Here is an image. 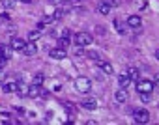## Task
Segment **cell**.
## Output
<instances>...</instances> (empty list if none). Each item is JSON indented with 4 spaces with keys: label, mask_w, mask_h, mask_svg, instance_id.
<instances>
[{
    "label": "cell",
    "mask_w": 159,
    "mask_h": 125,
    "mask_svg": "<svg viewBox=\"0 0 159 125\" xmlns=\"http://www.w3.org/2000/svg\"><path fill=\"white\" fill-rule=\"evenodd\" d=\"M86 58L98 62V60H99V52H98V50H86Z\"/></svg>",
    "instance_id": "cell-22"
},
{
    "label": "cell",
    "mask_w": 159,
    "mask_h": 125,
    "mask_svg": "<svg viewBox=\"0 0 159 125\" xmlns=\"http://www.w3.org/2000/svg\"><path fill=\"white\" fill-rule=\"evenodd\" d=\"M118 82H120V88H129L131 79H129V75H127V73H122V75L118 77Z\"/></svg>",
    "instance_id": "cell-16"
},
{
    "label": "cell",
    "mask_w": 159,
    "mask_h": 125,
    "mask_svg": "<svg viewBox=\"0 0 159 125\" xmlns=\"http://www.w3.org/2000/svg\"><path fill=\"white\" fill-rule=\"evenodd\" d=\"M92 41H94V37H92V34H88V32H79V34H75V43H77V47H88Z\"/></svg>",
    "instance_id": "cell-2"
},
{
    "label": "cell",
    "mask_w": 159,
    "mask_h": 125,
    "mask_svg": "<svg viewBox=\"0 0 159 125\" xmlns=\"http://www.w3.org/2000/svg\"><path fill=\"white\" fill-rule=\"evenodd\" d=\"M114 28H116L120 34H125V32H127V24H125V23H122L120 19H116V21H114Z\"/></svg>",
    "instance_id": "cell-19"
},
{
    "label": "cell",
    "mask_w": 159,
    "mask_h": 125,
    "mask_svg": "<svg viewBox=\"0 0 159 125\" xmlns=\"http://www.w3.org/2000/svg\"><path fill=\"white\" fill-rule=\"evenodd\" d=\"M153 88H157L159 90V73L155 75V79H153Z\"/></svg>",
    "instance_id": "cell-29"
},
{
    "label": "cell",
    "mask_w": 159,
    "mask_h": 125,
    "mask_svg": "<svg viewBox=\"0 0 159 125\" xmlns=\"http://www.w3.org/2000/svg\"><path fill=\"white\" fill-rule=\"evenodd\" d=\"M26 92H28V86H26L25 82H17V90H15V93H19L21 97H26Z\"/></svg>",
    "instance_id": "cell-18"
},
{
    "label": "cell",
    "mask_w": 159,
    "mask_h": 125,
    "mask_svg": "<svg viewBox=\"0 0 159 125\" xmlns=\"http://www.w3.org/2000/svg\"><path fill=\"white\" fill-rule=\"evenodd\" d=\"M127 97H129V95H127V90H125V88H120V90L114 93V101H116V103H120V105H122V103H125V101H127Z\"/></svg>",
    "instance_id": "cell-12"
},
{
    "label": "cell",
    "mask_w": 159,
    "mask_h": 125,
    "mask_svg": "<svg viewBox=\"0 0 159 125\" xmlns=\"http://www.w3.org/2000/svg\"><path fill=\"white\" fill-rule=\"evenodd\" d=\"M21 52H23V54H25V56H34V54H36V52H38V47H36V45H34V43H30V41H28V43H26V45H25V49H23V50H21Z\"/></svg>",
    "instance_id": "cell-13"
},
{
    "label": "cell",
    "mask_w": 159,
    "mask_h": 125,
    "mask_svg": "<svg viewBox=\"0 0 159 125\" xmlns=\"http://www.w3.org/2000/svg\"><path fill=\"white\" fill-rule=\"evenodd\" d=\"M2 90H4V93H15V90H17V80H4V82H2Z\"/></svg>",
    "instance_id": "cell-9"
},
{
    "label": "cell",
    "mask_w": 159,
    "mask_h": 125,
    "mask_svg": "<svg viewBox=\"0 0 159 125\" xmlns=\"http://www.w3.org/2000/svg\"><path fill=\"white\" fill-rule=\"evenodd\" d=\"M2 6L6 10H13L15 8V0H2Z\"/></svg>",
    "instance_id": "cell-24"
},
{
    "label": "cell",
    "mask_w": 159,
    "mask_h": 125,
    "mask_svg": "<svg viewBox=\"0 0 159 125\" xmlns=\"http://www.w3.org/2000/svg\"><path fill=\"white\" fill-rule=\"evenodd\" d=\"M25 45H26V41H25V39H21V37H13V39H11V43H10V47H11L13 50H19V52L25 49Z\"/></svg>",
    "instance_id": "cell-11"
},
{
    "label": "cell",
    "mask_w": 159,
    "mask_h": 125,
    "mask_svg": "<svg viewBox=\"0 0 159 125\" xmlns=\"http://www.w3.org/2000/svg\"><path fill=\"white\" fill-rule=\"evenodd\" d=\"M96 28H98V30H96L98 34H105V28H103V26H96Z\"/></svg>",
    "instance_id": "cell-31"
},
{
    "label": "cell",
    "mask_w": 159,
    "mask_h": 125,
    "mask_svg": "<svg viewBox=\"0 0 159 125\" xmlns=\"http://www.w3.org/2000/svg\"><path fill=\"white\" fill-rule=\"evenodd\" d=\"M125 24H127V28L139 30V28L142 26V21H140V17H139V15H129V17H127V21H125Z\"/></svg>",
    "instance_id": "cell-6"
},
{
    "label": "cell",
    "mask_w": 159,
    "mask_h": 125,
    "mask_svg": "<svg viewBox=\"0 0 159 125\" xmlns=\"http://www.w3.org/2000/svg\"><path fill=\"white\" fill-rule=\"evenodd\" d=\"M81 106L86 108V110H96V108L99 106V101H98L96 97H88V99H84V101L81 103Z\"/></svg>",
    "instance_id": "cell-7"
},
{
    "label": "cell",
    "mask_w": 159,
    "mask_h": 125,
    "mask_svg": "<svg viewBox=\"0 0 159 125\" xmlns=\"http://www.w3.org/2000/svg\"><path fill=\"white\" fill-rule=\"evenodd\" d=\"M41 95V86L39 84H30L28 86V92H26V97H30V99H34V97H39Z\"/></svg>",
    "instance_id": "cell-8"
},
{
    "label": "cell",
    "mask_w": 159,
    "mask_h": 125,
    "mask_svg": "<svg viewBox=\"0 0 159 125\" xmlns=\"http://www.w3.org/2000/svg\"><path fill=\"white\" fill-rule=\"evenodd\" d=\"M49 2H52V4H56V2H60V0H49Z\"/></svg>",
    "instance_id": "cell-35"
},
{
    "label": "cell",
    "mask_w": 159,
    "mask_h": 125,
    "mask_svg": "<svg viewBox=\"0 0 159 125\" xmlns=\"http://www.w3.org/2000/svg\"><path fill=\"white\" fill-rule=\"evenodd\" d=\"M155 58H157V60H159V49H157V50H155Z\"/></svg>",
    "instance_id": "cell-34"
},
{
    "label": "cell",
    "mask_w": 159,
    "mask_h": 125,
    "mask_svg": "<svg viewBox=\"0 0 159 125\" xmlns=\"http://www.w3.org/2000/svg\"><path fill=\"white\" fill-rule=\"evenodd\" d=\"M51 58H54V60H64L66 56H67V52H66V49H60V47H56V49H51Z\"/></svg>",
    "instance_id": "cell-10"
},
{
    "label": "cell",
    "mask_w": 159,
    "mask_h": 125,
    "mask_svg": "<svg viewBox=\"0 0 159 125\" xmlns=\"http://www.w3.org/2000/svg\"><path fill=\"white\" fill-rule=\"evenodd\" d=\"M62 37H71V32H69V30H64V36H62Z\"/></svg>",
    "instance_id": "cell-32"
},
{
    "label": "cell",
    "mask_w": 159,
    "mask_h": 125,
    "mask_svg": "<svg viewBox=\"0 0 159 125\" xmlns=\"http://www.w3.org/2000/svg\"><path fill=\"white\" fill-rule=\"evenodd\" d=\"M4 80H6V73L0 69V86H2V82H4Z\"/></svg>",
    "instance_id": "cell-30"
},
{
    "label": "cell",
    "mask_w": 159,
    "mask_h": 125,
    "mask_svg": "<svg viewBox=\"0 0 159 125\" xmlns=\"http://www.w3.org/2000/svg\"><path fill=\"white\" fill-rule=\"evenodd\" d=\"M127 75H129V79H131V82H133V80H139V69H135V67H131V69H127Z\"/></svg>",
    "instance_id": "cell-21"
},
{
    "label": "cell",
    "mask_w": 159,
    "mask_h": 125,
    "mask_svg": "<svg viewBox=\"0 0 159 125\" xmlns=\"http://www.w3.org/2000/svg\"><path fill=\"white\" fill-rule=\"evenodd\" d=\"M98 66H99V69H101V71H105L107 75H111V73H114V69H112V66L109 64V62H103L101 58L98 60Z\"/></svg>",
    "instance_id": "cell-14"
},
{
    "label": "cell",
    "mask_w": 159,
    "mask_h": 125,
    "mask_svg": "<svg viewBox=\"0 0 159 125\" xmlns=\"http://www.w3.org/2000/svg\"><path fill=\"white\" fill-rule=\"evenodd\" d=\"M39 37H41V30H39V28H36V30H30V32H28V41H30V43H36Z\"/></svg>",
    "instance_id": "cell-17"
},
{
    "label": "cell",
    "mask_w": 159,
    "mask_h": 125,
    "mask_svg": "<svg viewBox=\"0 0 159 125\" xmlns=\"http://www.w3.org/2000/svg\"><path fill=\"white\" fill-rule=\"evenodd\" d=\"M69 43H71L69 37H60V39H58V47H60V49H67Z\"/></svg>",
    "instance_id": "cell-20"
},
{
    "label": "cell",
    "mask_w": 159,
    "mask_h": 125,
    "mask_svg": "<svg viewBox=\"0 0 159 125\" xmlns=\"http://www.w3.org/2000/svg\"><path fill=\"white\" fill-rule=\"evenodd\" d=\"M11 56H13V49L10 47V43H0V58L10 60Z\"/></svg>",
    "instance_id": "cell-5"
},
{
    "label": "cell",
    "mask_w": 159,
    "mask_h": 125,
    "mask_svg": "<svg viewBox=\"0 0 159 125\" xmlns=\"http://www.w3.org/2000/svg\"><path fill=\"white\" fill-rule=\"evenodd\" d=\"M19 2H23V4H30L32 0H19Z\"/></svg>",
    "instance_id": "cell-33"
},
{
    "label": "cell",
    "mask_w": 159,
    "mask_h": 125,
    "mask_svg": "<svg viewBox=\"0 0 159 125\" xmlns=\"http://www.w3.org/2000/svg\"><path fill=\"white\" fill-rule=\"evenodd\" d=\"M133 119L137 121V123H148L150 121V112L148 110H144V108H137V110H133Z\"/></svg>",
    "instance_id": "cell-4"
},
{
    "label": "cell",
    "mask_w": 159,
    "mask_h": 125,
    "mask_svg": "<svg viewBox=\"0 0 159 125\" xmlns=\"http://www.w3.org/2000/svg\"><path fill=\"white\" fill-rule=\"evenodd\" d=\"M6 21H10V15H6V13H4V15H0V26H2Z\"/></svg>",
    "instance_id": "cell-28"
},
{
    "label": "cell",
    "mask_w": 159,
    "mask_h": 125,
    "mask_svg": "<svg viewBox=\"0 0 159 125\" xmlns=\"http://www.w3.org/2000/svg\"><path fill=\"white\" fill-rule=\"evenodd\" d=\"M62 15H64V11H62V10H56L52 17H54V21H58V19H62Z\"/></svg>",
    "instance_id": "cell-27"
},
{
    "label": "cell",
    "mask_w": 159,
    "mask_h": 125,
    "mask_svg": "<svg viewBox=\"0 0 159 125\" xmlns=\"http://www.w3.org/2000/svg\"><path fill=\"white\" fill-rule=\"evenodd\" d=\"M75 90L79 93H90L92 92V80L88 77H77L75 80Z\"/></svg>",
    "instance_id": "cell-1"
},
{
    "label": "cell",
    "mask_w": 159,
    "mask_h": 125,
    "mask_svg": "<svg viewBox=\"0 0 159 125\" xmlns=\"http://www.w3.org/2000/svg\"><path fill=\"white\" fill-rule=\"evenodd\" d=\"M140 99H142V103H150L152 95H150V93H140Z\"/></svg>",
    "instance_id": "cell-25"
},
{
    "label": "cell",
    "mask_w": 159,
    "mask_h": 125,
    "mask_svg": "<svg viewBox=\"0 0 159 125\" xmlns=\"http://www.w3.org/2000/svg\"><path fill=\"white\" fill-rule=\"evenodd\" d=\"M98 13H101V15H109L111 13V6L107 4V0L105 2H98Z\"/></svg>",
    "instance_id": "cell-15"
},
{
    "label": "cell",
    "mask_w": 159,
    "mask_h": 125,
    "mask_svg": "<svg viewBox=\"0 0 159 125\" xmlns=\"http://www.w3.org/2000/svg\"><path fill=\"white\" fill-rule=\"evenodd\" d=\"M107 4L111 8H116V6H120V0H107Z\"/></svg>",
    "instance_id": "cell-26"
},
{
    "label": "cell",
    "mask_w": 159,
    "mask_h": 125,
    "mask_svg": "<svg viewBox=\"0 0 159 125\" xmlns=\"http://www.w3.org/2000/svg\"><path fill=\"white\" fill-rule=\"evenodd\" d=\"M137 92H139V93H152V92H153V82L148 80V79L137 80Z\"/></svg>",
    "instance_id": "cell-3"
},
{
    "label": "cell",
    "mask_w": 159,
    "mask_h": 125,
    "mask_svg": "<svg viewBox=\"0 0 159 125\" xmlns=\"http://www.w3.org/2000/svg\"><path fill=\"white\" fill-rule=\"evenodd\" d=\"M43 80H45L43 73H36V75H34V79H32V82H34V84H39V86L43 84Z\"/></svg>",
    "instance_id": "cell-23"
}]
</instances>
